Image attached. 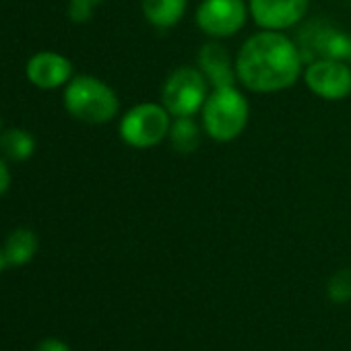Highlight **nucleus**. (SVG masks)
<instances>
[{"label": "nucleus", "mask_w": 351, "mask_h": 351, "mask_svg": "<svg viewBox=\"0 0 351 351\" xmlns=\"http://www.w3.org/2000/svg\"><path fill=\"white\" fill-rule=\"evenodd\" d=\"M238 83L254 93H279L304 75V54L283 32H258L250 36L236 58Z\"/></svg>", "instance_id": "f257e3e1"}, {"label": "nucleus", "mask_w": 351, "mask_h": 351, "mask_svg": "<svg viewBox=\"0 0 351 351\" xmlns=\"http://www.w3.org/2000/svg\"><path fill=\"white\" fill-rule=\"evenodd\" d=\"M250 120V106L246 95L236 87H217L211 89L203 110L201 124L209 138L217 143H230L238 138Z\"/></svg>", "instance_id": "f03ea898"}, {"label": "nucleus", "mask_w": 351, "mask_h": 351, "mask_svg": "<svg viewBox=\"0 0 351 351\" xmlns=\"http://www.w3.org/2000/svg\"><path fill=\"white\" fill-rule=\"evenodd\" d=\"M64 106L81 122L106 124L116 118L120 99L116 91L101 79L81 75L69 81L64 91Z\"/></svg>", "instance_id": "7ed1b4c3"}, {"label": "nucleus", "mask_w": 351, "mask_h": 351, "mask_svg": "<svg viewBox=\"0 0 351 351\" xmlns=\"http://www.w3.org/2000/svg\"><path fill=\"white\" fill-rule=\"evenodd\" d=\"M209 81L199 66L173 69L161 87V104L171 118L201 114L209 97Z\"/></svg>", "instance_id": "20e7f679"}, {"label": "nucleus", "mask_w": 351, "mask_h": 351, "mask_svg": "<svg viewBox=\"0 0 351 351\" xmlns=\"http://www.w3.org/2000/svg\"><path fill=\"white\" fill-rule=\"evenodd\" d=\"M171 116L163 104L143 101L130 108L120 120V136L128 147L151 149L163 143L169 134Z\"/></svg>", "instance_id": "39448f33"}, {"label": "nucleus", "mask_w": 351, "mask_h": 351, "mask_svg": "<svg viewBox=\"0 0 351 351\" xmlns=\"http://www.w3.org/2000/svg\"><path fill=\"white\" fill-rule=\"evenodd\" d=\"M246 0H203L197 9V25L211 40L236 36L248 21Z\"/></svg>", "instance_id": "423d86ee"}, {"label": "nucleus", "mask_w": 351, "mask_h": 351, "mask_svg": "<svg viewBox=\"0 0 351 351\" xmlns=\"http://www.w3.org/2000/svg\"><path fill=\"white\" fill-rule=\"evenodd\" d=\"M306 87L328 101H341L351 93V64L330 58H314L304 66Z\"/></svg>", "instance_id": "0eeeda50"}, {"label": "nucleus", "mask_w": 351, "mask_h": 351, "mask_svg": "<svg viewBox=\"0 0 351 351\" xmlns=\"http://www.w3.org/2000/svg\"><path fill=\"white\" fill-rule=\"evenodd\" d=\"M310 0H250V17L261 29L285 32L295 27L308 13Z\"/></svg>", "instance_id": "6e6552de"}, {"label": "nucleus", "mask_w": 351, "mask_h": 351, "mask_svg": "<svg viewBox=\"0 0 351 351\" xmlns=\"http://www.w3.org/2000/svg\"><path fill=\"white\" fill-rule=\"evenodd\" d=\"M71 75H73L71 60L56 52H40L27 64V77L40 89H56L69 83Z\"/></svg>", "instance_id": "1a4fd4ad"}, {"label": "nucleus", "mask_w": 351, "mask_h": 351, "mask_svg": "<svg viewBox=\"0 0 351 351\" xmlns=\"http://www.w3.org/2000/svg\"><path fill=\"white\" fill-rule=\"evenodd\" d=\"M199 69L207 77L211 89L217 87H230L238 83L236 77V62L228 54V50L219 44V40L209 42L201 48L199 54Z\"/></svg>", "instance_id": "9d476101"}, {"label": "nucleus", "mask_w": 351, "mask_h": 351, "mask_svg": "<svg viewBox=\"0 0 351 351\" xmlns=\"http://www.w3.org/2000/svg\"><path fill=\"white\" fill-rule=\"evenodd\" d=\"M308 48L316 54V58L343 60L351 64V34L322 25L308 40Z\"/></svg>", "instance_id": "9b49d317"}, {"label": "nucleus", "mask_w": 351, "mask_h": 351, "mask_svg": "<svg viewBox=\"0 0 351 351\" xmlns=\"http://www.w3.org/2000/svg\"><path fill=\"white\" fill-rule=\"evenodd\" d=\"M189 0H141L145 19L159 29H169L178 25L186 13Z\"/></svg>", "instance_id": "f8f14e48"}, {"label": "nucleus", "mask_w": 351, "mask_h": 351, "mask_svg": "<svg viewBox=\"0 0 351 351\" xmlns=\"http://www.w3.org/2000/svg\"><path fill=\"white\" fill-rule=\"evenodd\" d=\"M203 124H199L195 120V116H184V118H171V126H169V143L171 147L182 153H195L201 145V134H203Z\"/></svg>", "instance_id": "ddd939ff"}, {"label": "nucleus", "mask_w": 351, "mask_h": 351, "mask_svg": "<svg viewBox=\"0 0 351 351\" xmlns=\"http://www.w3.org/2000/svg\"><path fill=\"white\" fill-rule=\"evenodd\" d=\"M3 252L7 267H23L38 252V236L27 228H19L5 240Z\"/></svg>", "instance_id": "4468645a"}, {"label": "nucleus", "mask_w": 351, "mask_h": 351, "mask_svg": "<svg viewBox=\"0 0 351 351\" xmlns=\"http://www.w3.org/2000/svg\"><path fill=\"white\" fill-rule=\"evenodd\" d=\"M34 149H36V141L27 130L11 128L0 134V151L13 161H23V159L32 157Z\"/></svg>", "instance_id": "2eb2a0df"}, {"label": "nucleus", "mask_w": 351, "mask_h": 351, "mask_svg": "<svg viewBox=\"0 0 351 351\" xmlns=\"http://www.w3.org/2000/svg\"><path fill=\"white\" fill-rule=\"evenodd\" d=\"M326 295L335 304H345L351 300V271H337L326 283Z\"/></svg>", "instance_id": "dca6fc26"}, {"label": "nucleus", "mask_w": 351, "mask_h": 351, "mask_svg": "<svg viewBox=\"0 0 351 351\" xmlns=\"http://www.w3.org/2000/svg\"><path fill=\"white\" fill-rule=\"evenodd\" d=\"M69 15H71V19H73V21H77V23H85V21H89V19H91V15H93V7L85 5V3H77V0H71V5H69Z\"/></svg>", "instance_id": "f3484780"}, {"label": "nucleus", "mask_w": 351, "mask_h": 351, "mask_svg": "<svg viewBox=\"0 0 351 351\" xmlns=\"http://www.w3.org/2000/svg\"><path fill=\"white\" fill-rule=\"evenodd\" d=\"M36 351H71V347H69L64 341L50 337V339H44V341H40V345L36 347Z\"/></svg>", "instance_id": "a211bd4d"}, {"label": "nucleus", "mask_w": 351, "mask_h": 351, "mask_svg": "<svg viewBox=\"0 0 351 351\" xmlns=\"http://www.w3.org/2000/svg\"><path fill=\"white\" fill-rule=\"evenodd\" d=\"M9 184H11V171H9L7 163L0 159V197L9 191Z\"/></svg>", "instance_id": "6ab92c4d"}, {"label": "nucleus", "mask_w": 351, "mask_h": 351, "mask_svg": "<svg viewBox=\"0 0 351 351\" xmlns=\"http://www.w3.org/2000/svg\"><path fill=\"white\" fill-rule=\"evenodd\" d=\"M77 3H85V5H89V7H97L99 3H104V0H77Z\"/></svg>", "instance_id": "aec40b11"}, {"label": "nucleus", "mask_w": 351, "mask_h": 351, "mask_svg": "<svg viewBox=\"0 0 351 351\" xmlns=\"http://www.w3.org/2000/svg\"><path fill=\"white\" fill-rule=\"evenodd\" d=\"M7 267V261H5V252H3V248H0V273H3V269Z\"/></svg>", "instance_id": "412c9836"}]
</instances>
